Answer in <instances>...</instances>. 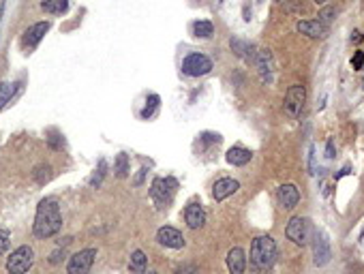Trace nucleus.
<instances>
[{"label": "nucleus", "instance_id": "nucleus-1", "mask_svg": "<svg viewBox=\"0 0 364 274\" xmlns=\"http://www.w3.org/2000/svg\"><path fill=\"white\" fill-rule=\"evenodd\" d=\"M62 229V214L60 206L56 200H43L37 206L35 223H32V234L39 240H47L52 236H56Z\"/></svg>", "mask_w": 364, "mask_h": 274}, {"label": "nucleus", "instance_id": "nucleus-2", "mask_svg": "<svg viewBox=\"0 0 364 274\" xmlns=\"http://www.w3.org/2000/svg\"><path fill=\"white\" fill-rule=\"evenodd\" d=\"M276 242L272 236H259L251 242V268L255 274L268 272L276 261Z\"/></svg>", "mask_w": 364, "mask_h": 274}, {"label": "nucleus", "instance_id": "nucleus-3", "mask_svg": "<svg viewBox=\"0 0 364 274\" xmlns=\"http://www.w3.org/2000/svg\"><path fill=\"white\" fill-rule=\"evenodd\" d=\"M313 223L307 217H291L287 221L285 236L291 240L296 246H307L313 240Z\"/></svg>", "mask_w": 364, "mask_h": 274}, {"label": "nucleus", "instance_id": "nucleus-4", "mask_svg": "<svg viewBox=\"0 0 364 274\" xmlns=\"http://www.w3.org/2000/svg\"><path fill=\"white\" fill-rule=\"evenodd\" d=\"M178 189V182L173 178H154L150 184V197L156 203V208L163 210L167 208L173 200V193Z\"/></svg>", "mask_w": 364, "mask_h": 274}, {"label": "nucleus", "instance_id": "nucleus-5", "mask_svg": "<svg viewBox=\"0 0 364 274\" xmlns=\"http://www.w3.org/2000/svg\"><path fill=\"white\" fill-rule=\"evenodd\" d=\"M35 264V251H32V246L24 244V246H18V249L13 251L9 257H7V268L9 274H26Z\"/></svg>", "mask_w": 364, "mask_h": 274}, {"label": "nucleus", "instance_id": "nucleus-6", "mask_svg": "<svg viewBox=\"0 0 364 274\" xmlns=\"http://www.w3.org/2000/svg\"><path fill=\"white\" fill-rule=\"evenodd\" d=\"M304 103H307V88L302 84H293L289 86V90L285 92V101H283V110L285 114L296 120L300 118L302 110H304Z\"/></svg>", "mask_w": 364, "mask_h": 274}, {"label": "nucleus", "instance_id": "nucleus-7", "mask_svg": "<svg viewBox=\"0 0 364 274\" xmlns=\"http://www.w3.org/2000/svg\"><path fill=\"white\" fill-rule=\"evenodd\" d=\"M212 71V60L206 54H189L182 60V73L189 77H202Z\"/></svg>", "mask_w": 364, "mask_h": 274}, {"label": "nucleus", "instance_id": "nucleus-8", "mask_svg": "<svg viewBox=\"0 0 364 274\" xmlns=\"http://www.w3.org/2000/svg\"><path fill=\"white\" fill-rule=\"evenodd\" d=\"M313 264L317 268H324L332 259V249H330V240L326 232H315L313 234Z\"/></svg>", "mask_w": 364, "mask_h": 274}, {"label": "nucleus", "instance_id": "nucleus-9", "mask_svg": "<svg viewBox=\"0 0 364 274\" xmlns=\"http://www.w3.org/2000/svg\"><path fill=\"white\" fill-rule=\"evenodd\" d=\"M96 259V249H81L69 257L67 274H88Z\"/></svg>", "mask_w": 364, "mask_h": 274}, {"label": "nucleus", "instance_id": "nucleus-10", "mask_svg": "<svg viewBox=\"0 0 364 274\" xmlns=\"http://www.w3.org/2000/svg\"><path fill=\"white\" fill-rule=\"evenodd\" d=\"M255 69H257L259 73V79L270 86L274 82V58H272V52L266 50V47H259L257 50V58H255Z\"/></svg>", "mask_w": 364, "mask_h": 274}, {"label": "nucleus", "instance_id": "nucleus-11", "mask_svg": "<svg viewBox=\"0 0 364 274\" xmlns=\"http://www.w3.org/2000/svg\"><path fill=\"white\" fill-rule=\"evenodd\" d=\"M296 30L300 32V35L308 37V39H324V37H328L330 26L319 19H300L296 24Z\"/></svg>", "mask_w": 364, "mask_h": 274}, {"label": "nucleus", "instance_id": "nucleus-12", "mask_svg": "<svg viewBox=\"0 0 364 274\" xmlns=\"http://www.w3.org/2000/svg\"><path fill=\"white\" fill-rule=\"evenodd\" d=\"M230 47L231 52L236 54L238 58H242V60H247L249 64H255V58H257V50L259 47H255L253 43L240 39V37H231L230 39Z\"/></svg>", "mask_w": 364, "mask_h": 274}, {"label": "nucleus", "instance_id": "nucleus-13", "mask_svg": "<svg viewBox=\"0 0 364 274\" xmlns=\"http://www.w3.org/2000/svg\"><path fill=\"white\" fill-rule=\"evenodd\" d=\"M276 200H279L281 208L293 210L298 206V201H300V191H298L296 184H281L276 189Z\"/></svg>", "mask_w": 364, "mask_h": 274}, {"label": "nucleus", "instance_id": "nucleus-14", "mask_svg": "<svg viewBox=\"0 0 364 274\" xmlns=\"http://www.w3.org/2000/svg\"><path fill=\"white\" fill-rule=\"evenodd\" d=\"M156 242L161 246H167V249H182L184 244V236L173 227H161L156 232Z\"/></svg>", "mask_w": 364, "mask_h": 274}, {"label": "nucleus", "instance_id": "nucleus-15", "mask_svg": "<svg viewBox=\"0 0 364 274\" xmlns=\"http://www.w3.org/2000/svg\"><path fill=\"white\" fill-rule=\"evenodd\" d=\"M238 189H240V182H238V180L221 178V180H216V184L212 186V197H214V201H223V200H227L230 195H233Z\"/></svg>", "mask_w": 364, "mask_h": 274}, {"label": "nucleus", "instance_id": "nucleus-16", "mask_svg": "<svg viewBox=\"0 0 364 274\" xmlns=\"http://www.w3.org/2000/svg\"><path fill=\"white\" fill-rule=\"evenodd\" d=\"M227 270H230V274H244V270H247V253L240 246H233L227 253Z\"/></svg>", "mask_w": 364, "mask_h": 274}, {"label": "nucleus", "instance_id": "nucleus-17", "mask_svg": "<svg viewBox=\"0 0 364 274\" xmlns=\"http://www.w3.org/2000/svg\"><path fill=\"white\" fill-rule=\"evenodd\" d=\"M47 30H50V21H37V24H32L30 28L24 32V45L26 47H37L39 41L47 35Z\"/></svg>", "mask_w": 364, "mask_h": 274}, {"label": "nucleus", "instance_id": "nucleus-18", "mask_svg": "<svg viewBox=\"0 0 364 274\" xmlns=\"http://www.w3.org/2000/svg\"><path fill=\"white\" fill-rule=\"evenodd\" d=\"M184 221L191 229H199L206 223V210L202 208V203H189L184 210Z\"/></svg>", "mask_w": 364, "mask_h": 274}, {"label": "nucleus", "instance_id": "nucleus-19", "mask_svg": "<svg viewBox=\"0 0 364 274\" xmlns=\"http://www.w3.org/2000/svg\"><path fill=\"white\" fill-rule=\"evenodd\" d=\"M225 159H227V163L230 165H236V167H242V165H247V163H251V159H253V152L249 148H242V146H233L227 150V154H225Z\"/></svg>", "mask_w": 364, "mask_h": 274}, {"label": "nucleus", "instance_id": "nucleus-20", "mask_svg": "<svg viewBox=\"0 0 364 274\" xmlns=\"http://www.w3.org/2000/svg\"><path fill=\"white\" fill-rule=\"evenodd\" d=\"M114 174H116V178H129V174H131V161H129V154L127 152H120L116 154V159H114Z\"/></svg>", "mask_w": 364, "mask_h": 274}, {"label": "nucleus", "instance_id": "nucleus-21", "mask_svg": "<svg viewBox=\"0 0 364 274\" xmlns=\"http://www.w3.org/2000/svg\"><path fill=\"white\" fill-rule=\"evenodd\" d=\"M129 268H131L133 274H144L146 268H148V257H146L144 251H133L131 253V261H129Z\"/></svg>", "mask_w": 364, "mask_h": 274}, {"label": "nucleus", "instance_id": "nucleus-22", "mask_svg": "<svg viewBox=\"0 0 364 274\" xmlns=\"http://www.w3.org/2000/svg\"><path fill=\"white\" fill-rule=\"evenodd\" d=\"M193 35L197 37V39H210V37L214 35V24L208 19H199L193 24Z\"/></svg>", "mask_w": 364, "mask_h": 274}, {"label": "nucleus", "instance_id": "nucleus-23", "mask_svg": "<svg viewBox=\"0 0 364 274\" xmlns=\"http://www.w3.org/2000/svg\"><path fill=\"white\" fill-rule=\"evenodd\" d=\"M32 178H35L37 184H45V182H50V178H52V167L47 163L37 165V167L32 169Z\"/></svg>", "mask_w": 364, "mask_h": 274}, {"label": "nucleus", "instance_id": "nucleus-24", "mask_svg": "<svg viewBox=\"0 0 364 274\" xmlns=\"http://www.w3.org/2000/svg\"><path fill=\"white\" fill-rule=\"evenodd\" d=\"M41 9L47 13H64L69 9V0H43Z\"/></svg>", "mask_w": 364, "mask_h": 274}, {"label": "nucleus", "instance_id": "nucleus-25", "mask_svg": "<svg viewBox=\"0 0 364 274\" xmlns=\"http://www.w3.org/2000/svg\"><path fill=\"white\" fill-rule=\"evenodd\" d=\"M18 84H9V82H0V110H4V105L13 99Z\"/></svg>", "mask_w": 364, "mask_h": 274}, {"label": "nucleus", "instance_id": "nucleus-26", "mask_svg": "<svg viewBox=\"0 0 364 274\" xmlns=\"http://www.w3.org/2000/svg\"><path fill=\"white\" fill-rule=\"evenodd\" d=\"M105 174H107V161L105 159H99V165H96L95 174H92V178H90V186H92V189H99L103 178H105Z\"/></svg>", "mask_w": 364, "mask_h": 274}, {"label": "nucleus", "instance_id": "nucleus-27", "mask_svg": "<svg viewBox=\"0 0 364 274\" xmlns=\"http://www.w3.org/2000/svg\"><path fill=\"white\" fill-rule=\"evenodd\" d=\"M156 107H159V96H156V94H150L148 101H146V107L142 110V118H144V120L152 118V114H154Z\"/></svg>", "mask_w": 364, "mask_h": 274}, {"label": "nucleus", "instance_id": "nucleus-28", "mask_svg": "<svg viewBox=\"0 0 364 274\" xmlns=\"http://www.w3.org/2000/svg\"><path fill=\"white\" fill-rule=\"evenodd\" d=\"M283 9H285V13H304L307 11L302 0H285Z\"/></svg>", "mask_w": 364, "mask_h": 274}, {"label": "nucleus", "instance_id": "nucleus-29", "mask_svg": "<svg viewBox=\"0 0 364 274\" xmlns=\"http://www.w3.org/2000/svg\"><path fill=\"white\" fill-rule=\"evenodd\" d=\"M47 146H50L52 150H62L64 148V137L58 131H52L50 137H47Z\"/></svg>", "mask_w": 364, "mask_h": 274}, {"label": "nucleus", "instance_id": "nucleus-30", "mask_svg": "<svg viewBox=\"0 0 364 274\" xmlns=\"http://www.w3.org/2000/svg\"><path fill=\"white\" fill-rule=\"evenodd\" d=\"M336 18V9L334 7H324L319 11V21H324V24H330Z\"/></svg>", "mask_w": 364, "mask_h": 274}, {"label": "nucleus", "instance_id": "nucleus-31", "mask_svg": "<svg viewBox=\"0 0 364 274\" xmlns=\"http://www.w3.org/2000/svg\"><path fill=\"white\" fill-rule=\"evenodd\" d=\"M9 244H11V236L4 229H0V253H7Z\"/></svg>", "mask_w": 364, "mask_h": 274}, {"label": "nucleus", "instance_id": "nucleus-32", "mask_svg": "<svg viewBox=\"0 0 364 274\" xmlns=\"http://www.w3.org/2000/svg\"><path fill=\"white\" fill-rule=\"evenodd\" d=\"M351 67H354L356 71L364 69V52H356L354 54V58H351Z\"/></svg>", "mask_w": 364, "mask_h": 274}, {"label": "nucleus", "instance_id": "nucleus-33", "mask_svg": "<svg viewBox=\"0 0 364 274\" xmlns=\"http://www.w3.org/2000/svg\"><path fill=\"white\" fill-rule=\"evenodd\" d=\"M146 174H148V169H146V167L139 169V171H137V176L133 178V184H135V186H142V184H144V180H146Z\"/></svg>", "mask_w": 364, "mask_h": 274}, {"label": "nucleus", "instance_id": "nucleus-34", "mask_svg": "<svg viewBox=\"0 0 364 274\" xmlns=\"http://www.w3.org/2000/svg\"><path fill=\"white\" fill-rule=\"evenodd\" d=\"M308 174H315V146L308 148Z\"/></svg>", "mask_w": 364, "mask_h": 274}, {"label": "nucleus", "instance_id": "nucleus-35", "mask_svg": "<svg viewBox=\"0 0 364 274\" xmlns=\"http://www.w3.org/2000/svg\"><path fill=\"white\" fill-rule=\"evenodd\" d=\"M62 257H64V249H62V251H60V249H56V251H54V253L50 255V264H58V261H60Z\"/></svg>", "mask_w": 364, "mask_h": 274}, {"label": "nucleus", "instance_id": "nucleus-36", "mask_svg": "<svg viewBox=\"0 0 364 274\" xmlns=\"http://www.w3.org/2000/svg\"><path fill=\"white\" fill-rule=\"evenodd\" d=\"M176 274H197V268H195V266H182V268H178V270H176Z\"/></svg>", "mask_w": 364, "mask_h": 274}, {"label": "nucleus", "instance_id": "nucleus-37", "mask_svg": "<svg viewBox=\"0 0 364 274\" xmlns=\"http://www.w3.org/2000/svg\"><path fill=\"white\" fill-rule=\"evenodd\" d=\"M326 157L334 159V142L332 139H328V144H326Z\"/></svg>", "mask_w": 364, "mask_h": 274}, {"label": "nucleus", "instance_id": "nucleus-38", "mask_svg": "<svg viewBox=\"0 0 364 274\" xmlns=\"http://www.w3.org/2000/svg\"><path fill=\"white\" fill-rule=\"evenodd\" d=\"M347 174H351V167H349V165H345V167L341 169L339 174H336V180H341V178H343V176H347Z\"/></svg>", "mask_w": 364, "mask_h": 274}, {"label": "nucleus", "instance_id": "nucleus-39", "mask_svg": "<svg viewBox=\"0 0 364 274\" xmlns=\"http://www.w3.org/2000/svg\"><path fill=\"white\" fill-rule=\"evenodd\" d=\"M244 21H251V9L244 7Z\"/></svg>", "mask_w": 364, "mask_h": 274}, {"label": "nucleus", "instance_id": "nucleus-40", "mask_svg": "<svg viewBox=\"0 0 364 274\" xmlns=\"http://www.w3.org/2000/svg\"><path fill=\"white\" fill-rule=\"evenodd\" d=\"M2 13H4V2L0 4V21H2Z\"/></svg>", "mask_w": 364, "mask_h": 274}, {"label": "nucleus", "instance_id": "nucleus-41", "mask_svg": "<svg viewBox=\"0 0 364 274\" xmlns=\"http://www.w3.org/2000/svg\"><path fill=\"white\" fill-rule=\"evenodd\" d=\"M313 2H317V4H326L328 0H313Z\"/></svg>", "mask_w": 364, "mask_h": 274}, {"label": "nucleus", "instance_id": "nucleus-42", "mask_svg": "<svg viewBox=\"0 0 364 274\" xmlns=\"http://www.w3.org/2000/svg\"><path fill=\"white\" fill-rule=\"evenodd\" d=\"M150 274H159V272H150Z\"/></svg>", "mask_w": 364, "mask_h": 274}]
</instances>
